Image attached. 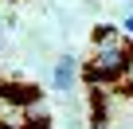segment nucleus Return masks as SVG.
<instances>
[{
    "instance_id": "20e7f679",
    "label": "nucleus",
    "mask_w": 133,
    "mask_h": 129,
    "mask_svg": "<svg viewBox=\"0 0 133 129\" xmlns=\"http://www.w3.org/2000/svg\"><path fill=\"white\" fill-rule=\"evenodd\" d=\"M94 43H98V47H106V43H117V31H114L110 24H98V28H94Z\"/></svg>"
},
{
    "instance_id": "7ed1b4c3",
    "label": "nucleus",
    "mask_w": 133,
    "mask_h": 129,
    "mask_svg": "<svg viewBox=\"0 0 133 129\" xmlns=\"http://www.w3.org/2000/svg\"><path fill=\"white\" fill-rule=\"evenodd\" d=\"M51 86H55V90H71V86H75V59H71V55H63V59H59Z\"/></svg>"
},
{
    "instance_id": "39448f33",
    "label": "nucleus",
    "mask_w": 133,
    "mask_h": 129,
    "mask_svg": "<svg viewBox=\"0 0 133 129\" xmlns=\"http://www.w3.org/2000/svg\"><path fill=\"white\" fill-rule=\"evenodd\" d=\"M51 121H43V117H35V121H28V129H47Z\"/></svg>"
},
{
    "instance_id": "f03ea898",
    "label": "nucleus",
    "mask_w": 133,
    "mask_h": 129,
    "mask_svg": "<svg viewBox=\"0 0 133 129\" xmlns=\"http://www.w3.org/2000/svg\"><path fill=\"white\" fill-rule=\"evenodd\" d=\"M39 98L43 94L31 82H0V102H8V106H35Z\"/></svg>"
},
{
    "instance_id": "423d86ee",
    "label": "nucleus",
    "mask_w": 133,
    "mask_h": 129,
    "mask_svg": "<svg viewBox=\"0 0 133 129\" xmlns=\"http://www.w3.org/2000/svg\"><path fill=\"white\" fill-rule=\"evenodd\" d=\"M125 31H129V35H133V16H129V20H125Z\"/></svg>"
},
{
    "instance_id": "0eeeda50",
    "label": "nucleus",
    "mask_w": 133,
    "mask_h": 129,
    "mask_svg": "<svg viewBox=\"0 0 133 129\" xmlns=\"http://www.w3.org/2000/svg\"><path fill=\"white\" fill-rule=\"evenodd\" d=\"M0 129H4V125H0Z\"/></svg>"
},
{
    "instance_id": "f257e3e1",
    "label": "nucleus",
    "mask_w": 133,
    "mask_h": 129,
    "mask_svg": "<svg viewBox=\"0 0 133 129\" xmlns=\"http://www.w3.org/2000/svg\"><path fill=\"white\" fill-rule=\"evenodd\" d=\"M129 67H133V51H125L121 43H106V47H98V59L90 63V78L94 82H117Z\"/></svg>"
}]
</instances>
